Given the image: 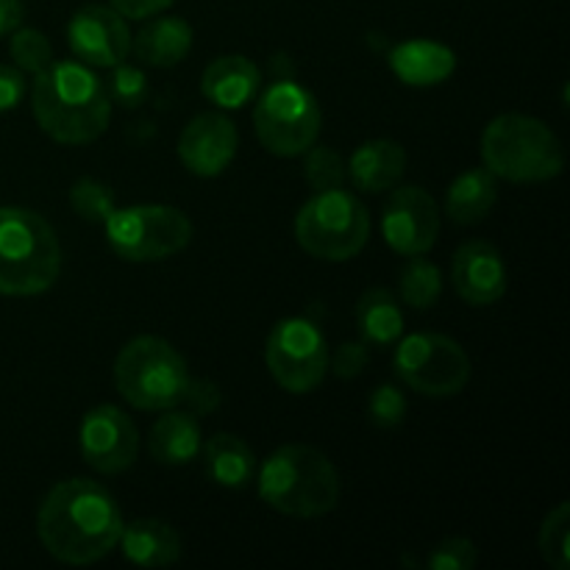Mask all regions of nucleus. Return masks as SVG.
I'll return each mask as SVG.
<instances>
[{
  "mask_svg": "<svg viewBox=\"0 0 570 570\" xmlns=\"http://www.w3.org/2000/svg\"><path fill=\"white\" fill-rule=\"evenodd\" d=\"M122 515L117 501L92 479H67L48 495L37 515V534L48 554L67 566H92L117 549Z\"/></svg>",
  "mask_w": 570,
  "mask_h": 570,
  "instance_id": "nucleus-1",
  "label": "nucleus"
},
{
  "mask_svg": "<svg viewBox=\"0 0 570 570\" xmlns=\"http://www.w3.org/2000/svg\"><path fill=\"white\" fill-rule=\"evenodd\" d=\"M33 117L61 145L95 142L109 128L111 98L81 61H53L33 81Z\"/></svg>",
  "mask_w": 570,
  "mask_h": 570,
  "instance_id": "nucleus-2",
  "label": "nucleus"
},
{
  "mask_svg": "<svg viewBox=\"0 0 570 570\" xmlns=\"http://www.w3.org/2000/svg\"><path fill=\"white\" fill-rule=\"evenodd\" d=\"M259 495L282 515L321 518L340 501L337 468L312 445H282L259 468Z\"/></svg>",
  "mask_w": 570,
  "mask_h": 570,
  "instance_id": "nucleus-3",
  "label": "nucleus"
},
{
  "mask_svg": "<svg viewBox=\"0 0 570 570\" xmlns=\"http://www.w3.org/2000/svg\"><path fill=\"white\" fill-rule=\"evenodd\" d=\"M61 271L56 232L42 215L20 206L0 209V295H39Z\"/></svg>",
  "mask_w": 570,
  "mask_h": 570,
  "instance_id": "nucleus-4",
  "label": "nucleus"
},
{
  "mask_svg": "<svg viewBox=\"0 0 570 570\" xmlns=\"http://www.w3.org/2000/svg\"><path fill=\"white\" fill-rule=\"evenodd\" d=\"M482 159L495 178L538 184L560 176L566 150L557 134L538 117L501 115L484 128Z\"/></svg>",
  "mask_w": 570,
  "mask_h": 570,
  "instance_id": "nucleus-5",
  "label": "nucleus"
},
{
  "mask_svg": "<svg viewBox=\"0 0 570 570\" xmlns=\"http://www.w3.org/2000/svg\"><path fill=\"white\" fill-rule=\"evenodd\" d=\"M189 379L184 356L167 340L150 334L122 345L115 362L117 390L137 410H170L181 404Z\"/></svg>",
  "mask_w": 570,
  "mask_h": 570,
  "instance_id": "nucleus-6",
  "label": "nucleus"
},
{
  "mask_svg": "<svg viewBox=\"0 0 570 570\" xmlns=\"http://www.w3.org/2000/svg\"><path fill=\"white\" fill-rule=\"evenodd\" d=\"M371 237V215L356 195L340 189L315 193L295 217V239L315 259L348 262Z\"/></svg>",
  "mask_w": 570,
  "mask_h": 570,
  "instance_id": "nucleus-7",
  "label": "nucleus"
},
{
  "mask_svg": "<svg viewBox=\"0 0 570 570\" xmlns=\"http://www.w3.org/2000/svg\"><path fill=\"white\" fill-rule=\"evenodd\" d=\"M321 106L309 89L293 78H276L254 106V128L262 148L273 156H304L321 134Z\"/></svg>",
  "mask_w": 570,
  "mask_h": 570,
  "instance_id": "nucleus-8",
  "label": "nucleus"
},
{
  "mask_svg": "<svg viewBox=\"0 0 570 570\" xmlns=\"http://www.w3.org/2000/svg\"><path fill=\"white\" fill-rule=\"evenodd\" d=\"M111 250L126 262H159L193 239V223L176 206H128L106 217Z\"/></svg>",
  "mask_w": 570,
  "mask_h": 570,
  "instance_id": "nucleus-9",
  "label": "nucleus"
},
{
  "mask_svg": "<svg viewBox=\"0 0 570 570\" xmlns=\"http://www.w3.org/2000/svg\"><path fill=\"white\" fill-rule=\"evenodd\" d=\"M395 373L406 387L426 399H451L462 393L471 379V360L456 340L445 334H412L399 345Z\"/></svg>",
  "mask_w": 570,
  "mask_h": 570,
  "instance_id": "nucleus-10",
  "label": "nucleus"
},
{
  "mask_svg": "<svg viewBox=\"0 0 570 570\" xmlns=\"http://www.w3.org/2000/svg\"><path fill=\"white\" fill-rule=\"evenodd\" d=\"M265 360L278 387L293 395L312 393L328 371L326 337L306 317H287L273 326Z\"/></svg>",
  "mask_w": 570,
  "mask_h": 570,
  "instance_id": "nucleus-11",
  "label": "nucleus"
},
{
  "mask_svg": "<svg viewBox=\"0 0 570 570\" xmlns=\"http://www.w3.org/2000/svg\"><path fill=\"white\" fill-rule=\"evenodd\" d=\"M78 445L89 468L115 476L128 471L139 454V434L131 417L115 404H100L83 415Z\"/></svg>",
  "mask_w": 570,
  "mask_h": 570,
  "instance_id": "nucleus-12",
  "label": "nucleus"
},
{
  "mask_svg": "<svg viewBox=\"0 0 570 570\" xmlns=\"http://www.w3.org/2000/svg\"><path fill=\"white\" fill-rule=\"evenodd\" d=\"M384 243L401 256L432 250L440 234V212L423 187H401L387 198L382 212Z\"/></svg>",
  "mask_w": 570,
  "mask_h": 570,
  "instance_id": "nucleus-13",
  "label": "nucleus"
},
{
  "mask_svg": "<svg viewBox=\"0 0 570 570\" xmlns=\"http://www.w3.org/2000/svg\"><path fill=\"white\" fill-rule=\"evenodd\" d=\"M72 53L81 59V65L92 67H115L126 61L131 50V33H128L126 17L111 6H83L72 14L67 26Z\"/></svg>",
  "mask_w": 570,
  "mask_h": 570,
  "instance_id": "nucleus-14",
  "label": "nucleus"
},
{
  "mask_svg": "<svg viewBox=\"0 0 570 570\" xmlns=\"http://www.w3.org/2000/svg\"><path fill=\"white\" fill-rule=\"evenodd\" d=\"M239 148L237 126L226 115L204 111L193 117L178 139V156L184 167L200 178H215L234 161Z\"/></svg>",
  "mask_w": 570,
  "mask_h": 570,
  "instance_id": "nucleus-15",
  "label": "nucleus"
},
{
  "mask_svg": "<svg viewBox=\"0 0 570 570\" xmlns=\"http://www.w3.org/2000/svg\"><path fill=\"white\" fill-rule=\"evenodd\" d=\"M456 295L471 306H490L507 293V265L499 248L484 239L460 245L451 265Z\"/></svg>",
  "mask_w": 570,
  "mask_h": 570,
  "instance_id": "nucleus-16",
  "label": "nucleus"
},
{
  "mask_svg": "<svg viewBox=\"0 0 570 570\" xmlns=\"http://www.w3.org/2000/svg\"><path fill=\"white\" fill-rule=\"evenodd\" d=\"M262 72L248 56H220L200 78V92L223 109H239L259 95Z\"/></svg>",
  "mask_w": 570,
  "mask_h": 570,
  "instance_id": "nucleus-17",
  "label": "nucleus"
},
{
  "mask_svg": "<svg viewBox=\"0 0 570 570\" xmlns=\"http://www.w3.org/2000/svg\"><path fill=\"white\" fill-rule=\"evenodd\" d=\"M390 67L410 87H434L456 70L454 50L429 39H412L390 50Z\"/></svg>",
  "mask_w": 570,
  "mask_h": 570,
  "instance_id": "nucleus-18",
  "label": "nucleus"
},
{
  "mask_svg": "<svg viewBox=\"0 0 570 570\" xmlns=\"http://www.w3.org/2000/svg\"><path fill=\"white\" fill-rule=\"evenodd\" d=\"M134 566L165 568L178 562L181 557V538L176 529L159 518H137L122 527L120 543H117Z\"/></svg>",
  "mask_w": 570,
  "mask_h": 570,
  "instance_id": "nucleus-19",
  "label": "nucleus"
},
{
  "mask_svg": "<svg viewBox=\"0 0 570 570\" xmlns=\"http://www.w3.org/2000/svg\"><path fill=\"white\" fill-rule=\"evenodd\" d=\"M406 170V150L393 139H371L360 145L348 161L351 184L362 193H384L401 181Z\"/></svg>",
  "mask_w": 570,
  "mask_h": 570,
  "instance_id": "nucleus-20",
  "label": "nucleus"
},
{
  "mask_svg": "<svg viewBox=\"0 0 570 570\" xmlns=\"http://www.w3.org/2000/svg\"><path fill=\"white\" fill-rule=\"evenodd\" d=\"M165 415L154 423L148 451L159 465H187L200 454L198 415L184 410H161Z\"/></svg>",
  "mask_w": 570,
  "mask_h": 570,
  "instance_id": "nucleus-21",
  "label": "nucleus"
},
{
  "mask_svg": "<svg viewBox=\"0 0 570 570\" xmlns=\"http://www.w3.org/2000/svg\"><path fill=\"white\" fill-rule=\"evenodd\" d=\"M193 26L181 17H156L134 39V53L150 67H176L193 50Z\"/></svg>",
  "mask_w": 570,
  "mask_h": 570,
  "instance_id": "nucleus-22",
  "label": "nucleus"
},
{
  "mask_svg": "<svg viewBox=\"0 0 570 570\" xmlns=\"http://www.w3.org/2000/svg\"><path fill=\"white\" fill-rule=\"evenodd\" d=\"M200 451H204L206 476L220 484V488L243 490L245 484L254 482L256 456L248 449V443L239 440L237 434L217 432L215 438L200 445Z\"/></svg>",
  "mask_w": 570,
  "mask_h": 570,
  "instance_id": "nucleus-23",
  "label": "nucleus"
},
{
  "mask_svg": "<svg viewBox=\"0 0 570 570\" xmlns=\"http://www.w3.org/2000/svg\"><path fill=\"white\" fill-rule=\"evenodd\" d=\"M356 328L367 348H384V345L399 343L404 334V315H401L399 301L384 287H371L356 301Z\"/></svg>",
  "mask_w": 570,
  "mask_h": 570,
  "instance_id": "nucleus-24",
  "label": "nucleus"
},
{
  "mask_svg": "<svg viewBox=\"0 0 570 570\" xmlns=\"http://www.w3.org/2000/svg\"><path fill=\"white\" fill-rule=\"evenodd\" d=\"M495 198H499V184H495L493 173L488 167L484 170L473 167V170L454 178V184L445 193V212L460 226H473L490 215Z\"/></svg>",
  "mask_w": 570,
  "mask_h": 570,
  "instance_id": "nucleus-25",
  "label": "nucleus"
},
{
  "mask_svg": "<svg viewBox=\"0 0 570 570\" xmlns=\"http://www.w3.org/2000/svg\"><path fill=\"white\" fill-rule=\"evenodd\" d=\"M401 298L404 304H410L412 309H432L438 304L440 293H443V276H440V267L434 262H429L426 256L417 254L410 256V262L404 265L399 278Z\"/></svg>",
  "mask_w": 570,
  "mask_h": 570,
  "instance_id": "nucleus-26",
  "label": "nucleus"
},
{
  "mask_svg": "<svg viewBox=\"0 0 570 570\" xmlns=\"http://www.w3.org/2000/svg\"><path fill=\"white\" fill-rule=\"evenodd\" d=\"M540 554L554 570H568L570 566V504L566 501L546 515L540 529Z\"/></svg>",
  "mask_w": 570,
  "mask_h": 570,
  "instance_id": "nucleus-27",
  "label": "nucleus"
},
{
  "mask_svg": "<svg viewBox=\"0 0 570 570\" xmlns=\"http://www.w3.org/2000/svg\"><path fill=\"white\" fill-rule=\"evenodd\" d=\"M9 53L14 59L17 70L33 72V76H39V72L53 65V48H50L48 37L37 28H17L14 37H11Z\"/></svg>",
  "mask_w": 570,
  "mask_h": 570,
  "instance_id": "nucleus-28",
  "label": "nucleus"
},
{
  "mask_svg": "<svg viewBox=\"0 0 570 570\" xmlns=\"http://www.w3.org/2000/svg\"><path fill=\"white\" fill-rule=\"evenodd\" d=\"M304 176L315 193H326V189H340L345 181V161L343 156L326 145H312L306 150Z\"/></svg>",
  "mask_w": 570,
  "mask_h": 570,
  "instance_id": "nucleus-29",
  "label": "nucleus"
},
{
  "mask_svg": "<svg viewBox=\"0 0 570 570\" xmlns=\"http://www.w3.org/2000/svg\"><path fill=\"white\" fill-rule=\"evenodd\" d=\"M70 204L78 217L89 223H106V217L117 209L115 193L109 184L95 181V178H78L70 189Z\"/></svg>",
  "mask_w": 570,
  "mask_h": 570,
  "instance_id": "nucleus-30",
  "label": "nucleus"
},
{
  "mask_svg": "<svg viewBox=\"0 0 570 570\" xmlns=\"http://www.w3.org/2000/svg\"><path fill=\"white\" fill-rule=\"evenodd\" d=\"M106 92H109V98L115 100V104L126 106V109H137V106H142L145 98L150 95V87L148 78H145V72L139 70V67L122 65L120 61V65H115V72H111Z\"/></svg>",
  "mask_w": 570,
  "mask_h": 570,
  "instance_id": "nucleus-31",
  "label": "nucleus"
},
{
  "mask_svg": "<svg viewBox=\"0 0 570 570\" xmlns=\"http://www.w3.org/2000/svg\"><path fill=\"white\" fill-rule=\"evenodd\" d=\"M367 417L376 423L379 429H395L404 423L406 417V399L399 387L393 384H379L373 390L371 401H367Z\"/></svg>",
  "mask_w": 570,
  "mask_h": 570,
  "instance_id": "nucleus-32",
  "label": "nucleus"
},
{
  "mask_svg": "<svg viewBox=\"0 0 570 570\" xmlns=\"http://www.w3.org/2000/svg\"><path fill=\"white\" fill-rule=\"evenodd\" d=\"M479 551L468 538H449L438 543L429 554L426 566L432 570H471L476 568Z\"/></svg>",
  "mask_w": 570,
  "mask_h": 570,
  "instance_id": "nucleus-33",
  "label": "nucleus"
},
{
  "mask_svg": "<svg viewBox=\"0 0 570 570\" xmlns=\"http://www.w3.org/2000/svg\"><path fill=\"white\" fill-rule=\"evenodd\" d=\"M367 345L365 343H343L337 348V354L332 356V371L340 379H356L362 376V371L367 367Z\"/></svg>",
  "mask_w": 570,
  "mask_h": 570,
  "instance_id": "nucleus-34",
  "label": "nucleus"
},
{
  "mask_svg": "<svg viewBox=\"0 0 570 570\" xmlns=\"http://www.w3.org/2000/svg\"><path fill=\"white\" fill-rule=\"evenodd\" d=\"M184 401L193 406V415H206V412L217 410V404H220V390L206 382V379H189Z\"/></svg>",
  "mask_w": 570,
  "mask_h": 570,
  "instance_id": "nucleus-35",
  "label": "nucleus"
},
{
  "mask_svg": "<svg viewBox=\"0 0 570 570\" xmlns=\"http://www.w3.org/2000/svg\"><path fill=\"white\" fill-rule=\"evenodd\" d=\"M26 95V78L22 70L11 65H0V111L14 109Z\"/></svg>",
  "mask_w": 570,
  "mask_h": 570,
  "instance_id": "nucleus-36",
  "label": "nucleus"
},
{
  "mask_svg": "<svg viewBox=\"0 0 570 570\" xmlns=\"http://www.w3.org/2000/svg\"><path fill=\"white\" fill-rule=\"evenodd\" d=\"M173 0H111V9L120 11L126 20H145L159 11L170 9Z\"/></svg>",
  "mask_w": 570,
  "mask_h": 570,
  "instance_id": "nucleus-37",
  "label": "nucleus"
},
{
  "mask_svg": "<svg viewBox=\"0 0 570 570\" xmlns=\"http://www.w3.org/2000/svg\"><path fill=\"white\" fill-rule=\"evenodd\" d=\"M26 6L22 0H0V37H9L22 26Z\"/></svg>",
  "mask_w": 570,
  "mask_h": 570,
  "instance_id": "nucleus-38",
  "label": "nucleus"
}]
</instances>
